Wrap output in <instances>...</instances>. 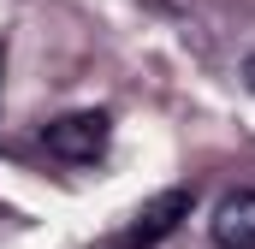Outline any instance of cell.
Wrapping results in <instances>:
<instances>
[{"instance_id":"obj_1","label":"cell","mask_w":255,"mask_h":249,"mask_svg":"<svg viewBox=\"0 0 255 249\" xmlns=\"http://www.w3.org/2000/svg\"><path fill=\"white\" fill-rule=\"evenodd\" d=\"M107 136H113V119H107L101 107L60 113V119L42 130L48 154H60V160H71V166H83V160H101V154H107Z\"/></svg>"},{"instance_id":"obj_2","label":"cell","mask_w":255,"mask_h":249,"mask_svg":"<svg viewBox=\"0 0 255 249\" xmlns=\"http://www.w3.org/2000/svg\"><path fill=\"white\" fill-rule=\"evenodd\" d=\"M190 208H196V190H190V184H172V190H160V196H148V202L136 208L130 249H154L160 238H172V232L190 220Z\"/></svg>"},{"instance_id":"obj_3","label":"cell","mask_w":255,"mask_h":249,"mask_svg":"<svg viewBox=\"0 0 255 249\" xmlns=\"http://www.w3.org/2000/svg\"><path fill=\"white\" fill-rule=\"evenodd\" d=\"M208 232L220 249H255V190H226Z\"/></svg>"},{"instance_id":"obj_4","label":"cell","mask_w":255,"mask_h":249,"mask_svg":"<svg viewBox=\"0 0 255 249\" xmlns=\"http://www.w3.org/2000/svg\"><path fill=\"white\" fill-rule=\"evenodd\" d=\"M244 83H250V89H255V54H250V60H244Z\"/></svg>"},{"instance_id":"obj_5","label":"cell","mask_w":255,"mask_h":249,"mask_svg":"<svg viewBox=\"0 0 255 249\" xmlns=\"http://www.w3.org/2000/svg\"><path fill=\"white\" fill-rule=\"evenodd\" d=\"M154 6H190V0H154Z\"/></svg>"}]
</instances>
